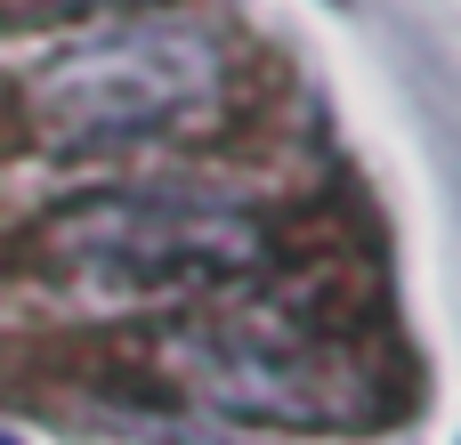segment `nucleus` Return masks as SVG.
Returning <instances> with one entry per match:
<instances>
[{"label": "nucleus", "mask_w": 461, "mask_h": 445, "mask_svg": "<svg viewBox=\"0 0 461 445\" xmlns=\"http://www.w3.org/2000/svg\"><path fill=\"white\" fill-rule=\"evenodd\" d=\"M219 41L194 24H130L65 49L57 65L32 73L24 105L49 146H130V138H170L219 105Z\"/></svg>", "instance_id": "1"}, {"label": "nucleus", "mask_w": 461, "mask_h": 445, "mask_svg": "<svg viewBox=\"0 0 461 445\" xmlns=\"http://www.w3.org/2000/svg\"><path fill=\"white\" fill-rule=\"evenodd\" d=\"M49 243L89 268V276H122V284H178V276H227L259 259V219L227 195H194V186H113V195H81L49 219Z\"/></svg>", "instance_id": "2"}, {"label": "nucleus", "mask_w": 461, "mask_h": 445, "mask_svg": "<svg viewBox=\"0 0 461 445\" xmlns=\"http://www.w3.org/2000/svg\"><path fill=\"white\" fill-rule=\"evenodd\" d=\"M0 445H24V438H8V430H0Z\"/></svg>", "instance_id": "3"}]
</instances>
